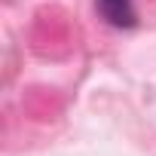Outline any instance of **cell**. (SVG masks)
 Returning a JSON list of instances; mask_svg holds the SVG:
<instances>
[{
    "mask_svg": "<svg viewBox=\"0 0 156 156\" xmlns=\"http://www.w3.org/2000/svg\"><path fill=\"white\" fill-rule=\"evenodd\" d=\"M95 9L113 28H135V22H138L135 0H95Z\"/></svg>",
    "mask_w": 156,
    "mask_h": 156,
    "instance_id": "obj_1",
    "label": "cell"
}]
</instances>
